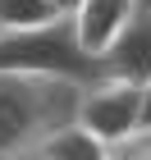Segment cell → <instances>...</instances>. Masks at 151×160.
I'll return each instance as SVG.
<instances>
[{
	"mask_svg": "<svg viewBox=\"0 0 151 160\" xmlns=\"http://www.w3.org/2000/svg\"><path fill=\"white\" fill-rule=\"evenodd\" d=\"M114 160H151V128L138 133L133 142H124V147H114Z\"/></svg>",
	"mask_w": 151,
	"mask_h": 160,
	"instance_id": "obj_8",
	"label": "cell"
},
{
	"mask_svg": "<svg viewBox=\"0 0 151 160\" xmlns=\"http://www.w3.org/2000/svg\"><path fill=\"white\" fill-rule=\"evenodd\" d=\"M151 128V78L142 82V133Z\"/></svg>",
	"mask_w": 151,
	"mask_h": 160,
	"instance_id": "obj_9",
	"label": "cell"
},
{
	"mask_svg": "<svg viewBox=\"0 0 151 160\" xmlns=\"http://www.w3.org/2000/svg\"><path fill=\"white\" fill-rule=\"evenodd\" d=\"M101 78L133 82V87H142L151 78V14L147 9H138L124 23V32L101 50Z\"/></svg>",
	"mask_w": 151,
	"mask_h": 160,
	"instance_id": "obj_4",
	"label": "cell"
},
{
	"mask_svg": "<svg viewBox=\"0 0 151 160\" xmlns=\"http://www.w3.org/2000/svg\"><path fill=\"white\" fill-rule=\"evenodd\" d=\"M55 18H64V14H55L50 0H0V32H32Z\"/></svg>",
	"mask_w": 151,
	"mask_h": 160,
	"instance_id": "obj_7",
	"label": "cell"
},
{
	"mask_svg": "<svg viewBox=\"0 0 151 160\" xmlns=\"http://www.w3.org/2000/svg\"><path fill=\"white\" fill-rule=\"evenodd\" d=\"M37 160H114V147H105V142L92 137L87 128L69 123V128H60V133L37 151Z\"/></svg>",
	"mask_w": 151,
	"mask_h": 160,
	"instance_id": "obj_6",
	"label": "cell"
},
{
	"mask_svg": "<svg viewBox=\"0 0 151 160\" xmlns=\"http://www.w3.org/2000/svg\"><path fill=\"white\" fill-rule=\"evenodd\" d=\"M83 82L0 73V160H32L50 137L78 123Z\"/></svg>",
	"mask_w": 151,
	"mask_h": 160,
	"instance_id": "obj_1",
	"label": "cell"
},
{
	"mask_svg": "<svg viewBox=\"0 0 151 160\" xmlns=\"http://www.w3.org/2000/svg\"><path fill=\"white\" fill-rule=\"evenodd\" d=\"M32 160H37V156H32Z\"/></svg>",
	"mask_w": 151,
	"mask_h": 160,
	"instance_id": "obj_12",
	"label": "cell"
},
{
	"mask_svg": "<svg viewBox=\"0 0 151 160\" xmlns=\"http://www.w3.org/2000/svg\"><path fill=\"white\" fill-rule=\"evenodd\" d=\"M0 73H41L92 87L101 82V60L83 50L69 18H55L32 32H0Z\"/></svg>",
	"mask_w": 151,
	"mask_h": 160,
	"instance_id": "obj_2",
	"label": "cell"
},
{
	"mask_svg": "<svg viewBox=\"0 0 151 160\" xmlns=\"http://www.w3.org/2000/svg\"><path fill=\"white\" fill-rule=\"evenodd\" d=\"M50 5H55V14H64V18H69V14H73L83 0H50Z\"/></svg>",
	"mask_w": 151,
	"mask_h": 160,
	"instance_id": "obj_10",
	"label": "cell"
},
{
	"mask_svg": "<svg viewBox=\"0 0 151 160\" xmlns=\"http://www.w3.org/2000/svg\"><path fill=\"white\" fill-rule=\"evenodd\" d=\"M78 128H87L92 137H101L105 147H124L142 133V87L133 82H114V78H101V82L83 87V101H78Z\"/></svg>",
	"mask_w": 151,
	"mask_h": 160,
	"instance_id": "obj_3",
	"label": "cell"
},
{
	"mask_svg": "<svg viewBox=\"0 0 151 160\" xmlns=\"http://www.w3.org/2000/svg\"><path fill=\"white\" fill-rule=\"evenodd\" d=\"M138 9H147V14H151V0H138Z\"/></svg>",
	"mask_w": 151,
	"mask_h": 160,
	"instance_id": "obj_11",
	"label": "cell"
},
{
	"mask_svg": "<svg viewBox=\"0 0 151 160\" xmlns=\"http://www.w3.org/2000/svg\"><path fill=\"white\" fill-rule=\"evenodd\" d=\"M133 14H138V0H83V5L69 14V23H73L83 50L101 60V50L124 32V23Z\"/></svg>",
	"mask_w": 151,
	"mask_h": 160,
	"instance_id": "obj_5",
	"label": "cell"
}]
</instances>
